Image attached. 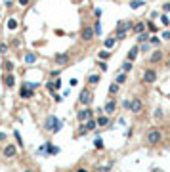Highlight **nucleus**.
<instances>
[{"label": "nucleus", "instance_id": "1", "mask_svg": "<svg viewBox=\"0 0 170 172\" xmlns=\"http://www.w3.org/2000/svg\"><path fill=\"white\" fill-rule=\"evenodd\" d=\"M163 138L164 136H163V130H161V128H149L147 134H145V143L155 147V145H159V143L163 141Z\"/></svg>", "mask_w": 170, "mask_h": 172}, {"label": "nucleus", "instance_id": "2", "mask_svg": "<svg viewBox=\"0 0 170 172\" xmlns=\"http://www.w3.org/2000/svg\"><path fill=\"white\" fill-rule=\"evenodd\" d=\"M92 102H94V90L90 88V86H84V88L80 90V94H78L76 103L82 105V107H90V103Z\"/></svg>", "mask_w": 170, "mask_h": 172}, {"label": "nucleus", "instance_id": "3", "mask_svg": "<svg viewBox=\"0 0 170 172\" xmlns=\"http://www.w3.org/2000/svg\"><path fill=\"white\" fill-rule=\"evenodd\" d=\"M44 128L48 130V132L56 134V132H59V130L63 128V121H59L56 115H48V119H46V122H44Z\"/></svg>", "mask_w": 170, "mask_h": 172}, {"label": "nucleus", "instance_id": "4", "mask_svg": "<svg viewBox=\"0 0 170 172\" xmlns=\"http://www.w3.org/2000/svg\"><path fill=\"white\" fill-rule=\"evenodd\" d=\"M159 78V73L157 69H153V67H147V69L143 71V75H141V82L143 84H155Z\"/></svg>", "mask_w": 170, "mask_h": 172}, {"label": "nucleus", "instance_id": "5", "mask_svg": "<svg viewBox=\"0 0 170 172\" xmlns=\"http://www.w3.org/2000/svg\"><path fill=\"white\" fill-rule=\"evenodd\" d=\"M96 38V33H94V27L92 25H84L80 29V40L82 42H92Z\"/></svg>", "mask_w": 170, "mask_h": 172}, {"label": "nucleus", "instance_id": "6", "mask_svg": "<svg viewBox=\"0 0 170 172\" xmlns=\"http://www.w3.org/2000/svg\"><path fill=\"white\" fill-rule=\"evenodd\" d=\"M94 117V109L92 107H82L76 111V121L78 122H86L88 119H92Z\"/></svg>", "mask_w": 170, "mask_h": 172}, {"label": "nucleus", "instance_id": "7", "mask_svg": "<svg viewBox=\"0 0 170 172\" xmlns=\"http://www.w3.org/2000/svg\"><path fill=\"white\" fill-rule=\"evenodd\" d=\"M2 157L4 159H15L17 157V145L15 143H6L2 149Z\"/></svg>", "mask_w": 170, "mask_h": 172}, {"label": "nucleus", "instance_id": "8", "mask_svg": "<svg viewBox=\"0 0 170 172\" xmlns=\"http://www.w3.org/2000/svg\"><path fill=\"white\" fill-rule=\"evenodd\" d=\"M141 111H143V100H139V98H134V100H130V113L139 115Z\"/></svg>", "mask_w": 170, "mask_h": 172}, {"label": "nucleus", "instance_id": "9", "mask_svg": "<svg viewBox=\"0 0 170 172\" xmlns=\"http://www.w3.org/2000/svg\"><path fill=\"white\" fill-rule=\"evenodd\" d=\"M163 59H164V52L157 48V50L149 56V59H147V61H149L151 65H159V63H163Z\"/></svg>", "mask_w": 170, "mask_h": 172}, {"label": "nucleus", "instance_id": "10", "mask_svg": "<svg viewBox=\"0 0 170 172\" xmlns=\"http://www.w3.org/2000/svg\"><path fill=\"white\" fill-rule=\"evenodd\" d=\"M2 82L8 90H12L15 86V75L13 73H2Z\"/></svg>", "mask_w": 170, "mask_h": 172}, {"label": "nucleus", "instance_id": "11", "mask_svg": "<svg viewBox=\"0 0 170 172\" xmlns=\"http://www.w3.org/2000/svg\"><path fill=\"white\" fill-rule=\"evenodd\" d=\"M54 61H56L57 67H65V65L71 63V56H69V54H56Z\"/></svg>", "mask_w": 170, "mask_h": 172}, {"label": "nucleus", "instance_id": "12", "mask_svg": "<svg viewBox=\"0 0 170 172\" xmlns=\"http://www.w3.org/2000/svg\"><path fill=\"white\" fill-rule=\"evenodd\" d=\"M117 107H119V105H117V102H115L113 98H107V102H105V105H103V113L111 117V115L117 111Z\"/></svg>", "mask_w": 170, "mask_h": 172}, {"label": "nucleus", "instance_id": "13", "mask_svg": "<svg viewBox=\"0 0 170 172\" xmlns=\"http://www.w3.org/2000/svg\"><path fill=\"white\" fill-rule=\"evenodd\" d=\"M111 117L109 115H105V113H101L100 117H96V122H98V128H107L109 124H111Z\"/></svg>", "mask_w": 170, "mask_h": 172}, {"label": "nucleus", "instance_id": "14", "mask_svg": "<svg viewBox=\"0 0 170 172\" xmlns=\"http://www.w3.org/2000/svg\"><path fill=\"white\" fill-rule=\"evenodd\" d=\"M138 54H139V44H134L130 50H128V54H126V61H130V63H134L136 59H138Z\"/></svg>", "mask_w": 170, "mask_h": 172}, {"label": "nucleus", "instance_id": "15", "mask_svg": "<svg viewBox=\"0 0 170 172\" xmlns=\"http://www.w3.org/2000/svg\"><path fill=\"white\" fill-rule=\"evenodd\" d=\"M59 86H61V80H59V78H56V80H48V82H46V90H48L50 94H56V90L59 88Z\"/></svg>", "mask_w": 170, "mask_h": 172}, {"label": "nucleus", "instance_id": "16", "mask_svg": "<svg viewBox=\"0 0 170 172\" xmlns=\"http://www.w3.org/2000/svg\"><path fill=\"white\" fill-rule=\"evenodd\" d=\"M40 151H46L48 155H57V153H59V147H57V145H52L50 141H48L44 147H40Z\"/></svg>", "mask_w": 170, "mask_h": 172}, {"label": "nucleus", "instance_id": "17", "mask_svg": "<svg viewBox=\"0 0 170 172\" xmlns=\"http://www.w3.org/2000/svg\"><path fill=\"white\" fill-rule=\"evenodd\" d=\"M100 80H101V75H98V73H92V75H88V78H86V82H88L90 88L96 86V84H100Z\"/></svg>", "mask_w": 170, "mask_h": 172}, {"label": "nucleus", "instance_id": "18", "mask_svg": "<svg viewBox=\"0 0 170 172\" xmlns=\"http://www.w3.org/2000/svg\"><path fill=\"white\" fill-rule=\"evenodd\" d=\"M33 96H35V92H33V90L25 88V86H21V88H19V98H21V100H31Z\"/></svg>", "mask_w": 170, "mask_h": 172}, {"label": "nucleus", "instance_id": "19", "mask_svg": "<svg viewBox=\"0 0 170 172\" xmlns=\"http://www.w3.org/2000/svg\"><path fill=\"white\" fill-rule=\"evenodd\" d=\"M115 46H117V38H115V37H107L105 40H103V48H105V50L111 52Z\"/></svg>", "mask_w": 170, "mask_h": 172}, {"label": "nucleus", "instance_id": "20", "mask_svg": "<svg viewBox=\"0 0 170 172\" xmlns=\"http://www.w3.org/2000/svg\"><path fill=\"white\" fill-rule=\"evenodd\" d=\"M2 73H12L13 71V61L12 59H2Z\"/></svg>", "mask_w": 170, "mask_h": 172}, {"label": "nucleus", "instance_id": "21", "mask_svg": "<svg viewBox=\"0 0 170 172\" xmlns=\"http://www.w3.org/2000/svg\"><path fill=\"white\" fill-rule=\"evenodd\" d=\"M86 134H88L86 124H84V122H78V126H76V130H75V138H82V136H86Z\"/></svg>", "mask_w": 170, "mask_h": 172}, {"label": "nucleus", "instance_id": "22", "mask_svg": "<svg viewBox=\"0 0 170 172\" xmlns=\"http://www.w3.org/2000/svg\"><path fill=\"white\" fill-rule=\"evenodd\" d=\"M23 61H25L27 65L37 63V54H33V52H27V54H25V57H23Z\"/></svg>", "mask_w": 170, "mask_h": 172}, {"label": "nucleus", "instance_id": "23", "mask_svg": "<svg viewBox=\"0 0 170 172\" xmlns=\"http://www.w3.org/2000/svg\"><path fill=\"white\" fill-rule=\"evenodd\" d=\"M119 94V84L117 82H111L109 84V90H107V98H113V96Z\"/></svg>", "mask_w": 170, "mask_h": 172}, {"label": "nucleus", "instance_id": "24", "mask_svg": "<svg viewBox=\"0 0 170 172\" xmlns=\"http://www.w3.org/2000/svg\"><path fill=\"white\" fill-rule=\"evenodd\" d=\"M126 78H128V75H126V73H122V71H119V73L115 75V82L120 86V84H124V82H126Z\"/></svg>", "mask_w": 170, "mask_h": 172}, {"label": "nucleus", "instance_id": "25", "mask_svg": "<svg viewBox=\"0 0 170 172\" xmlns=\"http://www.w3.org/2000/svg\"><path fill=\"white\" fill-rule=\"evenodd\" d=\"M132 31L136 33V35H141V33H145V23H143V21H138V23H134Z\"/></svg>", "mask_w": 170, "mask_h": 172}, {"label": "nucleus", "instance_id": "26", "mask_svg": "<svg viewBox=\"0 0 170 172\" xmlns=\"http://www.w3.org/2000/svg\"><path fill=\"white\" fill-rule=\"evenodd\" d=\"M84 124H86V130H88V132H92V130H96V128H98V122H96V117L88 119V121L84 122Z\"/></svg>", "mask_w": 170, "mask_h": 172}, {"label": "nucleus", "instance_id": "27", "mask_svg": "<svg viewBox=\"0 0 170 172\" xmlns=\"http://www.w3.org/2000/svg\"><path fill=\"white\" fill-rule=\"evenodd\" d=\"M13 138H15V141H17L19 149H23V147H25V143H23V138H21V134H19V130H13Z\"/></svg>", "mask_w": 170, "mask_h": 172}, {"label": "nucleus", "instance_id": "28", "mask_svg": "<svg viewBox=\"0 0 170 172\" xmlns=\"http://www.w3.org/2000/svg\"><path fill=\"white\" fill-rule=\"evenodd\" d=\"M145 27H147V29H145L147 33H159L157 23H153V21H147V23H145Z\"/></svg>", "mask_w": 170, "mask_h": 172}, {"label": "nucleus", "instance_id": "29", "mask_svg": "<svg viewBox=\"0 0 170 172\" xmlns=\"http://www.w3.org/2000/svg\"><path fill=\"white\" fill-rule=\"evenodd\" d=\"M132 67H134V63H130V61H124V63L120 65V71H122V73H126V75H128V73H130V71H132Z\"/></svg>", "mask_w": 170, "mask_h": 172}, {"label": "nucleus", "instance_id": "30", "mask_svg": "<svg viewBox=\"0 0 170 172\" xmlns=\"http://www.w3.org/2000/svg\"><path fill=\"white\" fill-rule=\"evenodd\" d=\"M17 25H19V23H17V19H15V17H10V19H8V29H10V31H15V29H17Z\"/></svg>", "mask_w": 170, "mask_h": 172}, {"label": "nucleus", "instance_id": "31", "mask_svg": "<svg viewBox=\"0 0 170 172\" xmlns=\"http://www.w3.org/2000/svg\"><path fill=\"white\" fill-rule=\"evenodd\" d=\"M143 4H145L143 0H130V8H132V10H138V8H141Z\"/></svg>", "mask_w": 170, "mask_h": 172}, {"label": "nucleus", "instance_id": "32", "mask_svg": "<svg viewBox=\"0 0 170 172\" xmlns=\"http://www.w3.org/2000/svg\"><path fill=\"white\" fill-rule=\"evenodd\" d=\"M139 42H143V44H145V42H149V33H147V31L141 33V35H138V44H139Z\"/></svg>", "mask_w": 170, "mask_h": 172}, {"label": "nucleus", "instance_id": "33", "mask_svg": "<svg viewBox=\"0 0 170 172\" xmlns=\"http://www.w3.org/2000/svg\"><path fill=\"white\" fill-rule=\"evenodd\" d=\"M98 57H100V59H109V57H111V52L109 50H101V52H98Z\"/></svg>", "mask_w": 170, "mask_h": 172}, {"label": "nucleus", "instance_id": "34", "mask_svg": "<svg viewBox=\"0 0 170 172\" xmlns=\"http://www.w3.org/2000/svg\"><path fill=\"white\" fill-rule=\"evenodd\" d=\"M149 44L155 46V48H159V46H161V38L159 37H149Z\"/></svg>", "mask_w": 170, "mask_h": 172}, {"label": "nucleus", "instance_id": "35", "mask_svg": "<svg viewBox=\"0 0 170 172\" xmlns=\"http://www.w3.org/2000/svg\"><path fill=\"white\" fill-rule=\"evenodd\" d=\"M59 73H61V69L50 71V73H48V76H50V80H56V78H59Z\"/></svg>", "mask_w": 170, "mask_h": 172}, {"label": "nucleus", "instance_id": "36", "mask_svg": "<svg viewBox=\"0 0 170 172\" xmlns=\"http://www.w3.org/2000/svg\"><path fill=\"white\" fill-rule=\"evenodd\" d=\"M101 31H103V29H101V23H100V21H96V25H94V33H96V37H100Z\"/></svg>", "mask_w": 170, "mask_h": 172}, {"label": "nucleus", "instance_id": "37", "mask_svg": "<svg viewBox=\"0 0 170 172\" xmlns=\"http://www.w3.org/2000/svg\"><path fill=\"white\" fill-rule=\"evenodd\" d=\"M23 86H25V88H29V90H33V92H35V88H38L37 82H23Z\"/></svg>", "mask_w": 170, "mask_h": 172}, {"label": "nucleus", "instance_id": "38", "mask_svg": "<svg viewBox=\"0 0 170 172\" xmlns=\"http://www.w3.org/2000/svg\"><path fill=\"white\" fill-rule=\"evenodd\" d=\"M8 50H10V46L6 42H0V54H8Z\"/></svg>", "mask_w": 170, "mask_h": 172}, {"label": "nucleus", "instance_id": "39", "mask_svg": "<svg viewBox=\"0 0 170 172\" xmlns=\"http://www.w3.org/2000/svg\"><path fill=\"white\" fill-rule=\"evenodd\" d=\"M94 145L98 147V149H103V141H101V138H96V140H94Z\"/></svg>", "mask_w": 170, "mask_h": 172}, {"label": "nucleus", "instance_id": "40", "mask_svg": "<svg viewBox=\"0 0 170 172\" xmlns=\"http://www.w3.org/2000/svg\"><path fill=\"white\" fill-rule=\"evenodd\" d=\"M161 21H163V25H170V19H168V15H166V13H163V15H161Z\"/></svg>", "mask_w": 170, "mask_h": 172}, {"label": "nucleus", "instance_id": "41", "mask_svg": "<svg viewBox=\"0 0 170 172\" xmlns=\"http://www.w3.org/2000/svg\"><path fill=\"white\" fill-rule=\"evenodd\" d=\"M96 63H98V67H100V69L103 71V73L107 71V65H105V61H96Z\"/></svg>", "mask_w": 170, "mask_h": 172}, {"label": "nucleus", "instance_id": "42", "mask_svg": "<svg viewBox=\"0 0 170 172\" xmlns=\"http://www.w3.org/2000/svg\"><path fill=\"white\" fill-rule=\"evenodd\" d=\"M19 46H21V40H19V38H13L12 40V48H19Z\"/></svg>", "mask_w": 170, "mask_h": 172}, {"label": "nucleus", "instance_id": "43", "mask_svg": "<svg viewBox=\"0 0 170 172\" xmlns=\"http://www.w3.org/2000/svg\"><path fill=\"white\" fill-rule=\"evenodd\" d=\"M122 107H124V111H130V100H124L122 102Z\"/></svg>", "mask_w": 170, "mask_h": 172}, {"label": "nucleus", "instance_id": "44", "mask_svg": "<svg viewBox=\"0 0 170 172\" xmlns=\"http://www.w3.org/2000/svg\"><path fill=\"white\" fill-rule=\"evenodd\" d=\"M6 140H8L6 132H2V130H0V141H6Z\"/></svg>", "mask_w": 170, "mask_h": 172}, {"label": "nucleus", "instance_id": "45", "mask_svg": "<svg viewBox=\"0 0 170 172\" xmlns=\"http://www.w3.org/2000/svg\"><path fill=\"white\" fill-rule=\"evenodd\" d=\"M163 38H164V40H170V31H164L163 33Z\"/></svg>", "mask_w": 170, "mask_h": 172}, {"label": "nucleus", "instance_id": "46", "mask_svg": "<svg viewBox=\"0 0 170 172\" xmlns=\"http://www.w3.org/2000/svg\"><path fill=\"white\" fill-rule=\"evenodd\" d=\"M94 13H96V17H98V19L101 17V10H100V8H96V10H94Z\"/></svg>", "mask_w": 170, "mask_h": 172}, {"label": "nucleus", "instance_id": "47", "mask_svg": "<svg viewBox=\"0 0 170 172\" xmlns=\"http://www.w3.org/2000/svg\"><path fill=\"white\" fill-rule=\"evenodd\" d=\"M164 12H170V2H166V4H164Z\"/></svg>", "mask_w": 170, "mask_h": 172}, {"label": "nucleus", "instance_id": "48", "mask_svg": "<svg viewBox=\"0 0 170 172\" xmlns=\"http://www.w3.org/2000/svg\"><path fill=\"white\" fill-rule=\"evenodd\" d=\"M164 67H166V69L170 71V59H166V61H164Z\"/></svg>", "mask_w": 170, "mask_h": 172}, {"label": "nucleus", "instance_id": "49", "mask_svg": "<svg viewBox=\"0 0 170 172\" xmlns=\"http://www.w3.org/2000/svg\"><path fill=\"white\" fill-rule=\"evenodd\" d=\"M19 4H21V6H27V4H29V0H19Z\"/></svg>", "mask_w": 170, "mask_h": 172}, {"label": "nucleus", "instance_id": "50", "mask_svg": "<svg viewBox=\"0 0 170 172\" xmlns=\"http://www.w3.org/2000/svg\"><path fill=\"white\" fill-rule=\"evenodd\" d=\"M23 172H37V170H35V168H25Z\"/></svg>", "mask_w": 170, "mask_h": 172}, {"label": "nucleus", "instance_id": "51", "mask_svg": "<svg viewBox=\"0 0 170 172\" xmlns=\"http://www.w3.org/2000/svg\"><path fill=\"white\" fill-rule=\"evenodd\" d=\"M76 172H88L86 168H76Z\"/></svg>", "mask_w": 170, "mask_h": 172}, {"label": "nucleus", "instance_id": "52", "mask_svg": "<svg viewBox=\"0 0 170 172\" xmlns=\"http://www.w3.org/2000/svg\"><path fill=\"white\" fill-rule=\"evenodd\" d=\"M0 17H2V15H0Z\"/></svg>", "mask_w": 170, "mask_h": 172}]
</instances>
